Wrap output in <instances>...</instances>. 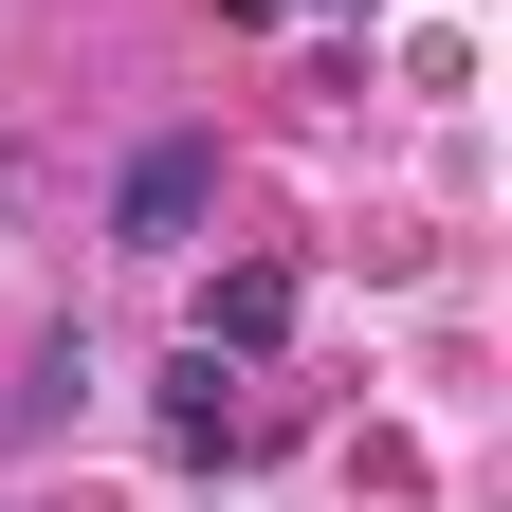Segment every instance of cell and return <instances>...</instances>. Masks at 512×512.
<instances>
[{
    "label": "cell",
    "mask_w": 512,
    "mask_h": 512,
    "mask_svg": "<svg viewBox=\"0 0 512 512\" xmlns=\"http://www.w3.org/2000/svg\"><path fill=\"white\" fill-rule=\"evenodd\" d=\"M202 202H220V128H165V147H128L110 238H128V256H183V238H202Z\"/></svg>",
    "instance_id": "cell-1"
},
{
    "label": "cell",
    "mask_w": 512,
    "mask_h": 512,
    "mask_svg": "<svg viewBox=\"0 0 512 512\" xmlns=\"http://www.w3.org/2000/svg\"><path fill=\"white\" fill-rule=\"evenodd\" d=\"M275 330H293V275H275V256H238V275L202 293V348H220V366H256Z\"/></svg>",
    "instance_id": "cell-2"
},
{
    "label": "cell",
    "mask_w": 512,
    "mask_h": 512,
    "mask_svg": "<svg viewBox=\"0 0 512 512\" xmlns=\"http://www.w3.org/2000/svg\"><path fill=\"white\" fill-rule=\"evenodd\" d=\"M165 439H183V458H238V366H220V348L165 366Z\"/></svg>",
    "instance_id": "cell-3"
},
{
    "label": "cell",
    "mask_w": 512,
    "mask_h": 512,
    "mask_svg": "<svg viewBox=\"0 0 512 512\" xmlns=\"http://www.w3.org/2000/svg\"><path fill=\"white\" fill-rule=\"evenodd\" d=\"M202 19H293V0H202Z\"/></svg>",
    "instance_id": "cell-4"
}]
</instances>
